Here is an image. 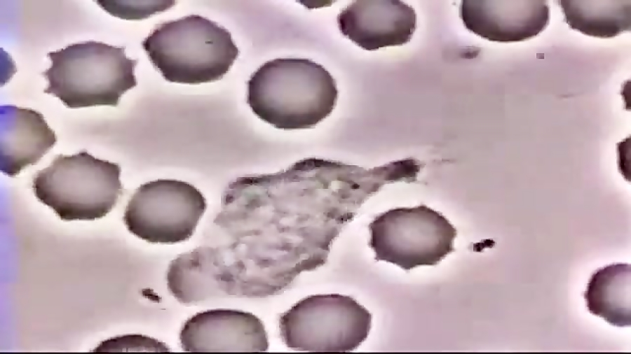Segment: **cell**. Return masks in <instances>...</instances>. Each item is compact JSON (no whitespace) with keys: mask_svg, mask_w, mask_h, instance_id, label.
<instances>
[{"mask_svg":"<svg viewBox=\"0 0 631 354\" xmlns=\"http://www.w3.org/2000/svg\"><path fill=\"white\" fill-rule=\"evenodd\" d=\"M564 22L589 36L608 38L631 30L630 0H559Z\"/></svg>","mask_w":631,"mask_h":354,"instance_id":"cell-14","label":"cell"},{"mask_svg":"<svg viewBox=\"0 0 631 354\" xmlns=\"http://www.w3.org/2000/svg\"><path fill=\"white\" fill-rule=\"evenodd\" d=\"M1 171L11 177L36 164L55 144L57 137L39 112L15 106H1Z\"/></svg>","mask_w":631,"mask_h":354,"instance_id":"cell-12","label":"cell"},{"mask_svg":"<svg viewBox=\"0 0 631 354\" xmlns=\"http://www.w3.org/2000/svg\"><path fill=\"white\" fill-rule=\"evenodd\" d=\"M168 352L165 344L152 337L140 334H124L102 341L93 352Z\"/></svg>","mask_w":631,"mask_h":354,"instance_id":"cell-15","label":"cell"},{"mask_svg":"<svg viewBox=\"0 0 631 354\" xmlns=\"http://www.w3.org/2000/svg\"><path fill=\"white\" fill-rule=\"evenodd\" d=\"M341 34L367 50L402 45L416 27L414 9L399 0H356L337 17Z\"/></svg>","mask_w":631,"mask_h":354,"instance_id":"cell-11","label":"cell"},{"mask_svg":"<svg viewBox=\"0 0 631 354\" xmlns=\"http://www.w3.org/2000/svg\"><path fill=\"white\" fill-rule=\"evenodd\" d=\"M630 281L629 264L614 263L597 269L584 293L589 312L611 325L630 326Z\"/></svg>","mask_w":631,"mask_h":354,"instance_id":"cell-13","label":"cell"},{"mask_svg":"<svg viewBox=\"0 0 631 354\" xmlns=\"http://www.w3.org/2000/svg\"><path fill=\"white\" fill-rule=\"evenodd\" d=\"M97 1L96 3L111 15L126 20L146 18L169 7L167 1ZM171 3V1L170 2Z\"/></svg>","mask_w":631,"mask_h":354,"instance_id":"cell-16","label":"cell"},{"mask_svg":"<svg viewBox=\"0 0 631 354\" xmlns=\"http://www.w3.org/2000/svg\"><path fill=\"white\" fill-rule=\"evenodd\" d=\"M337 99L332 75L308 59L268 61L247 82V102L252 112L280 129L316 126L332 113Z\"/></svg>","mask_w":631,"mask_h":354,"instance_id":"cell-2","label":"cell"},{"mask_svg":"<svg viewBox=\"0 0 631 354\" xmlns=\"http://www.w3.org/2000/svg\"><path fill=\"white\" fill-rule=\"evenodd\" d=\"M379 190L372 169L306 158L285 171L233 183L218 223L240 271L280 295L301 273L326 263L333 241Z\"/></svg>","mask_w":631,"mask_h":354,"instance_id":"cell-1","label":"cell"},{"mask_svg":"<svg viewBox=\"0 0 631 354\" xmlns=\"http://www.w3.org/2000/svg\"><path fill=\"white\" fill-rule=\"evenodd\" d=\"M374 259L409 271L434 266L454 250L456 228L440 212L421 204L386 211L369 224Z\"/></svg>","mask_w":631,"mask_h":354,"instance_id":"cell-7","label":"cell"},{"mask_svg":"<svg viewBox=\"0 0 631 354\" xmlns=\"http://www.w3.org/2000/svg\"><path fill=\"white\" fill-rule=\"evenodd\" d=\"M179 341L187 352H264L269 346L265 327L258 317L229 309L194 315L182 327Z\"/></svg>","mask_w":631,"mask_h":354,"instance_id":"cell-9","label":"cell"},{"mask_svg":"<svg viewBox=\"0 0 631 354\" xmlns=\"http://www.w3.org/2000/svg\"><path fill=\"white\" fill-rule=\"evenodd\" d=\"M459 16L468 30L483 38L514 43L545 29L550 7L546 0H463Z\"/></svg>","mask_w":631,"mask_h":354,"instance_id":"cell-10","label":"cell"},{"mask_svg":"<svg viewBox=\"0 0 631 354\" xmlns=\"http://www.w3.org/2000/svg\"><path fill=\"white\" fill-rule=\"evenodd\" d=\"M618 148V166L623 178L630 182V160L629 157V143H620Z\"/></svg>","mask_w":631,"mask_h":354,"instance_id":"cell-17","label":"cell"},{"mask_svg":"<svg viewBox=\"0 0 631 354\" xmlns=\"http://www.w3.org/2000/svg\"><path fill=\"white\" fill-rule=\"evenodd\" d=\"M142 45L166 80L190 85L221 79L239 54L226 29L197 15L157 25Z\"/></svg>","mask_w":631,"mask_h":354,"instance_id":"cell-3","label":"cell"},{"mask_svg":"<svg viewBox=\"0 0 631 354\" xmlns=\"http://www.w3.org/2000/svg\"><path fill=\"white\" fill-rule=\"evenodd\" d=\"M125 48L88 41L48 52L51 66L41 73L48 82L44 93L70 108L116 106L137 84V60L127 57Z\"/></svg>","mask_w":631,"mask_h":354,"instance_id":"cell-4","label":"cell"},{"mask_svg":"<svg viewBox=\"0 0 631 354\" xmlns=\"http://www.w3.org/2000/svg\"><path fill=\"white\" fill-rule=\"evenodd\" d=\"M280 337L290 348L308 352H350L366 340L372 314L353 297L313 295L279 318Z\"/></svg>","mask_w":631,"mask_h":354,"instance_id":"cell-6","label":"cell"},{"mask_svg":"<svg viewBox=\"0 0 631 354\" xmlns=\"http://www.w3.org/2000/svg\"><path fill=\"white\" fill-rule=\"evenodd\" d=\"M207 208L205 197L191 184L158 179L140 185L123 215L128 230L152 243L173 244L189 239Z\"/></svg>","mask_w":631,"mask_h":354,"instance_id":"cell-8","label":"cell"},{"mask_svg":"<svg viewBox=\"0 0 631 354\" xmlns=\"http://www.w3.org/2000/svg\"><path fill=\"white\" fill-rule=\"evenodd\" d=\"M121 167L86 150L56 156L38 171L32 189L39 201L62 220H95L116 206L123 192Z\"/></svg>","mask_w":631,"mask_h":354,"instance_id":"cell-5","label":"cell"}]
</instances>
